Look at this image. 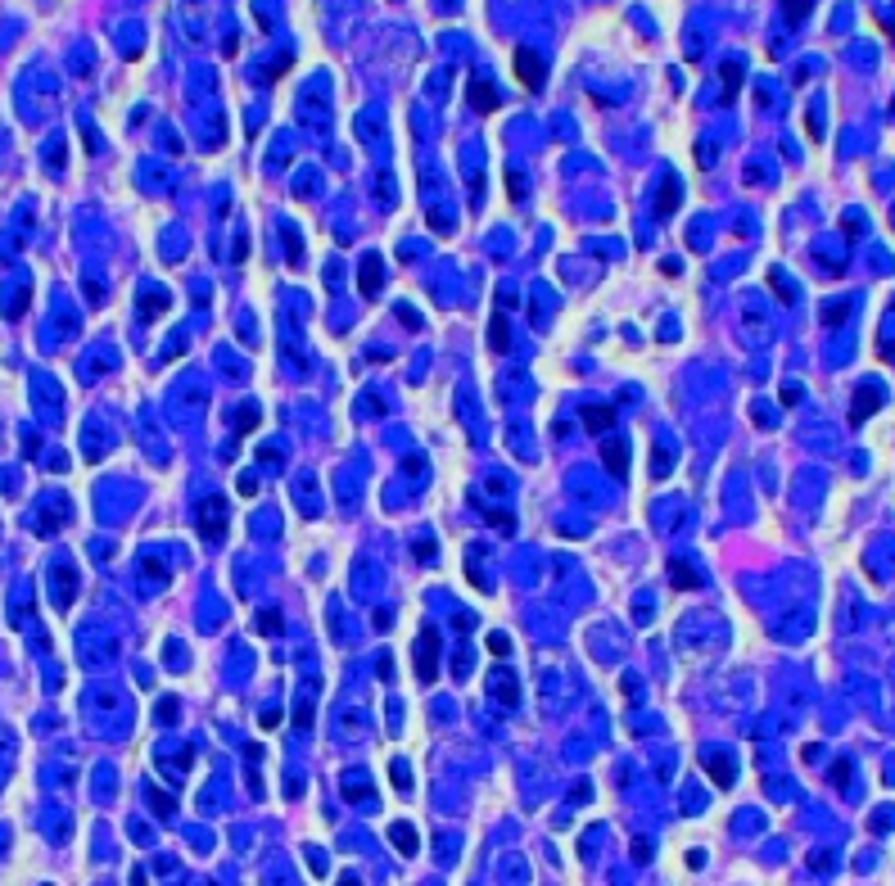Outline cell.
<instances>
[{
  "label": "cell",
  "instance_id": "5bb4252c",
  "mask_svg": "<svg viewBox=\"0 0 895 886\" xmlns=\"http://www.w3.org/2000/svg\"><path fill=\"white\" fill-rule=\"evenodd\" d=\"M258 628H262V633H276V628H281V611H262Z\"/></svg>",
  "mask_w": 895,
  "mask_h": 886
},
{
  "label": "cell",
  "instance_id": "9c48e42d",
  "mask_svg": "<svg viewBox=\"0 0 895 886\" xmlns=\"http://www.w3.org/2000/svg\"><path fill=\"white\" fill-rule=\"evenodd\" d=\"M488 344H493L497 353L507 348V317L502 313H493V321H488Z\"/></svg>",
  "mask_w": 895,
  "mask_h": 886
},
{
  "label": "cell",
  "instance_id": "7c38bea8",
  "mask_svg": "<svg viewBox=\"0 0 895 886\" xmlns=\"http://www.w3.org/2000/svg\"><path fill=\"white\" fill-rule=\"evenodd\" d=\"M674 208H679V185L669 181L665 190H660V213H674Z\"/></svg>",
  "mask_w": 895,
  "mask_h": 886
},
{
  "label": "cell",
  "instance_id": "4fadbf2b",
  "mask_svg": "<svg viewBox=\"0 0 895 886\" xmlns=\"http://www.w3.org/2000/svg\"><path fill=\"white\" fill-rule=\"evenodd\" d=\"M710 773H714V782H719V787H728V782H733V778H728V773H733V769H728V760H710Z\"/></svg>",
  "mask_w": 895,
  "mask_h": 886
},
{
  "label": "cell",
  "instance_id": "2e32d148",
  "mask_svg": "<svg viewBox=\"0 0 895 886\" xmlns=\"http://www.w3.org/2000/svg\"><path fill=\"white\" fill-rule=\"evenodd\" d=\"M488 651H493V656H507V651H511V642L502 638V633H493V638H488Z\"/></svg>",
  "mask_w": 895,
  "mask_h": 886
},
{
  "label": "cell",
  "instance_id": "e0dca14e",
  "mask_svg": "<svg viewBox=\"0 0 895 886\" xmlns=\"http://www.w3.org/2000/svg\"><path fill=\"white\" fill-rule=\"evenodd\" d=\"M394 787L407 791V769H403V764H394Z\"/></svg>",
  "mask_w": 895,
  "mask_h": 886
},
{
  "label": "cell",
  "instance_id": "52a82bcc",
  "mask_svg": "<svg viewBox=\"0 0 895 886\" xmlns=\"http://www.w3.org/2000/svg\"><path fill=\"white\" fill-rule=\"evenodd\" d=\"M471 104L479 109V113H488V109H497V91L488 87V82H475V87H471Z\"/></svg>",
  "mask_w": 895,
  "mask_h": 886
},
{
  "label": "cell",
  "instance_id": "277c9868",
  "mask_svg": "<svg viewBox=\"0 0 895 886\" xmlns=\"http://www.w3.org/2000/svg\"><path fill=\"white\" fill-rule=\"evenodd\" d=\"M380 285H385V262H380L376 253H367V258H362V276H357V290H362V299H376Z\"/></svg>",
  "mask_w": 895,
  "mask_h": 886
},
{
  "label": "cell",
  "instance_id": "3957f363",
  "mask_svg": "<svg viewBox=\"0 0 895 886\" xmlns=\"http://www.w3.org/2000/svg\"><path fill=\"white\" fill-rule=\"evenodd\" d=\"M516 77L525 91H543V77H547V64H543L534 50H516Z\"/></svg>",
  "mask_w": 895,
  "mask_h": 886
},
{
  "label": "cell",
  "instance_id": "7a4b0ae2",
  "mask_svg": "<svg viewBox=\"0 0 895 886\" xmlns=\"http://www.w3.org/2000/svg\"><path fill=\"white\" fill-rule=\"evenodd\" d=\"M434 674H439V633L421 628V638H416V679L434 683Z\"/></svg>",
  "mask_w": 895,
  "mask_h": 886
},
{
  "label": "cell",
  "instance_id": "5b68a950",
  "mask_svg": "<svg viewBox=\"0 0 895 886\" xmlns=\"http://www.w3.org/2000/svg\"><path fill=\"white\" fill-rule=\"evenodd\" d=\"M389 841L398 845L403 854H416V850H421V832H416L411 823H394V828H389Z\"/></svg>",
  "mask_w": 895,
  "mask_h": 886
},
{
  "label": "cell",
  "instance_id": "30bf717a",
  "mask_svg": "<svg viewBox=\"0 0 895 886\" xmlns=\"http://www.w3.org/2000/svg\"><path fill=\"white\" fill-rule=\"evenodd\" d=\"M583 421H588V430H611L615 416H611V407H588V411H583Z\"/></svg>",
  "mask_w": 895,
  "mask_h": 886
},
{
  "label": "cell",
  "instance_id": "8992f818",
  "mask_svg": "<svg viewBox=\"0 0 895 886\" xmlns=\"http://www.w3.org/2000/svg\"><path fill=\"white\" fill-rule=\"evenodd\" d=\"M602 462H606V466H611L615 475H628V462H624V448H620V443H615V439H606V443H602Z\"/></svg>",
  "mask_w": 895,
  "mask_h": 886
},
{
  "label": "cell",
  "instance_id": "9a60e30c",
  "mask_svg": "<svg viewBox=\"0 0 895 886\" xmlns=\"http://www.w3.org/2000/svg\"><path fill=\"white\" fill-rule=\"evenodd\" d=\"M873 402H877V389H863V394H859V402H854V421H863V411L873 407Z\"/></svg>",
  "mask_w": 895,
  "mask_h": 886
},
{
  "label": "cell",
  "instance_id": "ba28073f",
  "mask_svg": "<svg viewBox=\"0 0 895 886\" xmlns=\"http://www.w3.org/2000/svg\"><path fill=\"white\" fill-rule=\"evenodd\" d=\"M669 579H674V588H701V574H692L683 561L669 565Z\"/></svg>",
  "mask_w": 895,
  "mask_h": 886
},
{
  "label": "cell",
  "instance_id": "6da1fadb",
  "mask_svg": "<svg viewBox=\"0 0 895 886\" xmlns=\"http://www.w3.org/2000/svg\"><path fill=\"white\" fill-rule=\"evenodd\" d=\"M194 525H199V534H204L208 543H217L222 534H227V525H231V516H227V497H222V493L204 497V502L194 507Z\"/></svg>",
  "mask_w": 895,
  "mask_h": 886
},
{
  "label": "cell",
  "instance_id": "8fae6325",
  "mask_svg": "<svg viewBox=\"0 0 895 886\" xmlns=\"http://www.w3.org/2000/svg\"><path fill=\"white\" fill-rule=\"evenodd\" d=\"M493 688H497V696H502V705H520V692H516V683H511L507 674H502Z\"/></svg>",
  "mask_w": 895,
  "mask_h": 886
}]
</instances>
